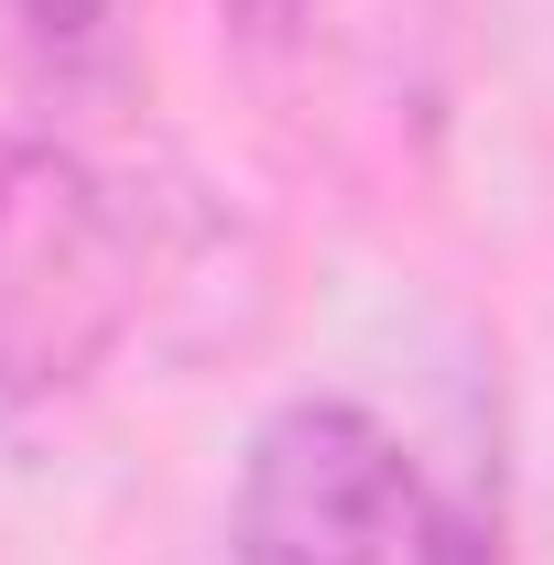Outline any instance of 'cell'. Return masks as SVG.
<instances>
[{
    "mask_svg": "<svg viewBox=\"0 0 554 565\" xmlns=\"http://www.w3.org/2000/svg\"><path fill=\"white\" fill-rule=\"evenodd\" d=\"M152 250L120 185L66 131L0 120V403H76L131 349Z\"/></svg>",
    "mask_w": 554,
    "mask_h": 565,
    "instance_id": "6da1fadb",
    "label": "cell"
},
{
    "mask_svg": "<svg viewBox=\"0 0 554 565\" xmlns=\"http://www.w3.org/2000/svg\"><path fill=\"white\" fill-rule=\"evenodd\" d=\"M228 565H511V555L370 403L305 392L239 457Z\"/></svg>",
    "mask_w": 554,
    "mask_h": 565,
    "instance_id": "7a4b0ae2",
    "label": "cell"
},
{
    "mask_svg": "<svg viewBox=\"0 0 554 565\" xmlns=\"http://www.w3.org/2000/svg\"><path fill=\"white\" fill-rule=\"evenodd\" d=\"M0 33L66 109H120L141 76V0H0Z\"/></svg>",
    "mask_w": 554,
    "mask_h": 565,
    "instance_id": "3957f363",
    "label": "cell"
}]
</instances>
